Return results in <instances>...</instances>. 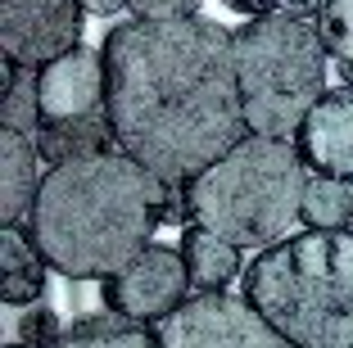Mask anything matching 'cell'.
Listing matches in <instances>:
<instances>
[{"label": "cell", "instance_id": "cell-11", "mask_svg": "<svg viewBox=\"0 0 353 348\" xmlns=\"http://www.w3.org/2000/svg\"><path fill=\"white\" fill-rule=\"evenodd\" d=\"M37 158H41L37 136H28V132L0 136V222L5 226L28 222L32 204H37V190H41Z\"/></svg>", "mask_w": 353, "mask_h": 348}, {"label": "cell", "instance_id": "cell-22", "mask_svg": "<svg viewBox=\"0 0 353 348\" xmlns=\"http://www.w3.org/2000/svg\"><path fill=\"white\" fill-rule=\"evenodd\" d=\"M82 5H86V10H91V14H100V19H109V14L127 10L132 0H82Z\"/></svg>", "mask_w": 353, "mask_h": 348}, {"label": "cell", "instance_id": "cell-12", "mask_svg": "<svg viewBox=\"0 0 353 348\" xmlns=\"http://www.w3.org/2000/svg\"><path fill=\"white\" fill-rule=\"evenodd\" d=\"M46 254L28 226H5L0 236V298L10 307H32L46 298Z\"/></svg>", "mask_w": 353, "mask_h": 348}, {"label": "cell", "instance_id": "cell-20", "mask_svg": "<svg viewBox=\"0 0 353 348\" xmlns=\"http://www.w3.org/2000/svg\"><path fill=\"white\" fill-rule=\"evenodd\" d=\"M19 335H23V344H32V348H54L63 330H59V321H54V312L46 303H32L19 321Z\"/></svg>", "mask_w": 353, "mask_h": 348}, {"label": "cell", "instance_id": "cell-6", "mask_svg": "<svg viewBox=\"0 0 353 348\" xmlns=\"http://www.w3.org/2000/svg\"><path fill=\"white\" fill-rule=\"evenodd\" d=\"M159 348H299L285 339L245 294H190L159 321Z\"/></svg>", "mask_w": 353, "mask_h": 348}, {"label": "cell", "instance_id": "cell-13", "mask_svg": "<svg viewBox=\"0 0 353 348\" xmlns=\"http://www.w3.org/2000/svg\"><path fill=\"white\" fill-rule=\"evenodd\" d=\"M37 150L50 167L73 163V158H91V154L118 150V136L109 127V113H86V118H59V123L37 127Z\"/></svg>", "mask_w": 353, "mask_h": 348}, {"label": "cell", "instance_id": "cell-19", "mask_svg": "<svg viewBox=\"0 0 353 348\" xmlns=\"http://www.w3.org/2000/svg\"><path fill=\"white\" fill-rule=\"evenodd\" d=\"M236 14H250V19H263V14H299V19H317L326 10V0H222Z\"/></svg>", "mask_w": 353, "mask_h": 348}, {"label": "cell", "instance_id": "cell-15", "mask_svg": "<svg viewBox=\"0 0 353 348\" xmlns=\"http://www.w3.org/2000/svg\"><path fill=\"white\" fill-rule=\"evenodd\" d=\"M54 348H159V330H145V321L118 317V312H95L63 326Z\"/></svg>", "mask_w": 353, "mask_h": 348}, {"label": "cell", "instance_id": "cell-9", "mask_svg": "<svg viewBox=\"0 0 353 348\" xmlns=\"http://www.w3.org/2000/svg\"><path fill=\"white\" fill-rule=\"evenodd\" d=\"M294 145L312 172L353 181V86L322 91L294 132Z\"/></svg>", "mask_w": 353, "mask_h": 348}, {"label": "cell", "instance_id": "cell-24", "mask_svg": "<svg viewBox=\"0 0 353 348\" xmlns=\"http://www.w3.org/2000/svg\"><path fill=\"white\" fill-rule=\"evenodd\" d=\"M10 348H32V344H10Z\"/></svg>", "mask_w": 353, "mask_h": 348}, {"label": "cell", "instance_id": "cell-2", "mask_svg": "<svg viewBox=\"0 0 353 348\" xmlns=\"http://www.w3.org/2000/svg\"><path fill=\"white\" fill-rule=\"evenodd\" d=\"M159 226H168V176L123 150L50 167L28 213L32 240L68 280H104L123 272Z\"/></svg>", "mask_w": 353, "mask_h": 348}, {"label": "cell", "instance_id": "cell-4", "mask_svg": "<svg viewBox=\"0 0 353 348\" xmlns=\"http://www.w3.org/2000/svg\"><path fill=\"white\" fill-rule=\"evenodd\" d=\"M186 185L190 222L240 249H268L299 222L308 163L290 136H245Z\"/></svg>", "mask_w": 353, "mask_h": 348}, {"label": "cell", "instance_id": "cell-23", "mask_svg": "<svg viewBox=\"0 0 353 348\" xmlns=\"http://www.w3.org/2000/svg\"><path fill=\"white\" fill-rule=\"evenodd\" d=\"M340 72H344V86H353V54H349V59H340Z\"/></svg>", "mask_w": 353, "mask_h": 348}, {"label": "cell", "instance_id": "cell-18", "mask_svg": "<svg viewBox=\"0 0 353 348\" xmlns=\"http://www.w3.org/2000/svg\"><path fill=\"white\" fill-rule=\"evenodd\" d=\"M317 32H322L326 54L349 59L353 54V0H326V10L317 14Z\"/></svg>", "mask_w": 353, "mask_h": 348}, {"label": "cell", "instance_id": "cell-14", "mask_svg": "<svg viewBox=\"0 0 353 348\" xmlns=\"http://www.w3.org/2000/svg\"><path fill=\"white\" fill-rule=\"evenodd\" d=\"M181 254H186V272H190V289L195 294H218L240 276V245L222 240L218 231L190 222L181 236Z\"/></svg>", "mask_w": 353, "mask_h": 348}, {"label": "cell", "instance_id": "cell-5", "mask_svg": "<svg viewBox=\"0 0 353 348\" xmlns=\"http://www.w3.org/2000/svg\"><path fill=\"white\" fill-rule=\"evenodd\" d=\"M236 68L250 136H290L326 91V45L317 19L263 14L236 28Z\"/></svg>", "mask_w": 353, "mask_h": 348}, {"label": "cell", "instance_id": "cell-3", "mask_svg": "<svg viewBox=\"0 0 353 348\" xmlns=\"http://www.w3.org/2000/svg\"><path fill=\"white\" fill-rule=\"evenodd\" d=\"M245 298L299 348H353V231H303L268 245Z\"/></svg>", "mask_w": 353, "mask_h": 348}, {"label": "cell", "instance_id": "cell-21", "mask_svg": "<svg viewBox=\"0 0 353 348\" xmlns=\"http://www.w3.org/2000/svg\"><path fill=\"white\" fill-rule=\"evenodd\" d=\"M127 10L136 19H195L199 0H132Z\"/></svg>", "mask_w": 353, "mask_h": 348}, {"label": "cell", "instance_id": "cell-8", "mask_svg": "<svg viewBox=\"0 0 353 348\" xmlns=\"http://www.w3.org/2000/svg\"><path fill=\"white\" fill-rule=\"evenodd\" d=\"M82 23V0H0V50L10 63L41 68L73 50Z\"/></svg>", "mask_w": 353, "mask_h": 348}, {"label": "cell", "instance_id": "cell-10", "mask_svg": "<svg viewBox=\"0 0 353 348\" xmlns=\"http://www.w3.org/2000/svg\"><path fill=\"white\" fill-rule=\"evenodd\" d=\"M104 113V54L73 45L68 54L41 63V123Z\"/></svg>", "mask_w": 353, "mask_h": 348}, {"label": "cell", "instance_id": "cell-16", "mask_svg": "<svg viewBox=\"0 0 353 348\" xmlns=\"http://www.w3.org/2000/svg\"><path fill=\"white\" fill-rule=\"evenodd\" d=\"M299 222L308 226V231H349L353 226V181L312 172L308 190H303Z\"/></svg>", "mask_w": 353, "mask_h": 348}, {"label": "cell", "instance_id": "cell-7", "mask_svg": "<svg viewBox=\"0 0 353 348\" xmlns=\"http://www.w3.org/2000/svg\"><path fill=\"white\" fill-rule=\"evenodd\" d=\"M190 294V272H186V254L168 245H145L123 272L104 276V307L118 317L132 321H163Z\"/></svg>", "mask_w": 353, "mask_h": 348}, {"label": "cell", "instance_id": "cell-1", "mask_svg": "<svg viewBox=\"0 0 353 348\" xmlns=\"http://www.w3.org/2000/svg\"><path fill=\"white\" fill-rule=\"evenodd\" d=\"M104 113L118 150L168 181H190L250 136L236 32L204 19H132L100 45Z\"/></svg>", "mask_w": 353, "mask_h": 348}, {"label": "cell", "instance_id": "cell-17", "mask_svg": "<svg viewBox=\"0 0 353 348\" xmlns=\"http://www.w3.org/2000/svg\"><path fill=\"white\" fill-rule=\"evenodd\" d=\"M5 100H0V123L5 132H28L37 136L41 127V68L5 59Z\"/></svg>", "mask_w": 353, "mask_h": 348}]
</instances>
